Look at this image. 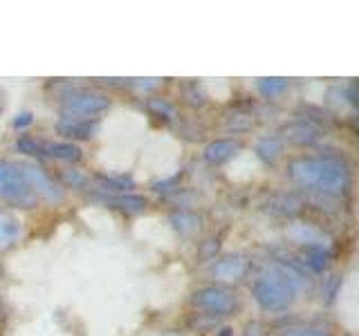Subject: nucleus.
I'll use <instances>...</instances> for the list:
<instances>
[{
  "mask_svg": "<svg viewBox=\"0 0 359 336\" xmlns=\"http://www.w3.org/2000/svg\"><path fill=\"white\" fill-rule=\"evenodd\" d=\"M287 238L294 240L297 244L306 246V249H314V246H325L328 238L321 229H317L314 224H290L287 227Z\"/></svg>",
  "mask_w": 359,
  "mask_h": 336,
  "instance_id": "obj_9",
  "label": "nucleus"
},
{
  "mask_svg": "<svg viewBox=\"0 0 359 336\" xmlns=\"http://www.w3.org/2000/svg\"><path fill=\"white\" fill-rule=\"evenodd\" d=\"M0 200L18 209H32L36 206L39 197L27 182L20 164L9 160H0Z\"/></svg>",
  "mask_w": 359,
  "mask_h": 336,
  "instance_id": "obj_3",
  "label": "nucleus"
},
{
  "mask_svg": "<svg viewBox=\"0 0 359 336\" xmlns=\"http://www.w3.org/2000/svg\"><path fill=\"white\" fill-rule=\"evenodd\" d=\"M245 336H263L261 332H258V325H252L250 330H247V334Z\"/></svg>",
  "mask_w": 359,
  "mask_h": 336,
  "instance_id": "obj_29",
  "label": "nucleus"
},
{
  "mask_svg": "<svg viewBox=\"0 0 359 336\" xmlns=\"http://www.w3.org/2000/svg\"><path fill=\"white\" fill-rule=\"evenodd\" d=\"M339 287H341V276H339V274H334V276H330L328 280H325V287H323L325 305H330V302L334 300V296H337V291H339Z\"/></svg>",
  "mask_w": 359,
  "mask_h": 336,
  "instance_id": "obj_23",
  "label": "nucleus"
},
{
  "mask_svg": "<svg viewBox=\"0 0 359 336\" xmlns=\"http://www.w3.org/2000/svg\"><path fill=\"white\" fill-rule=\"evenodd\" d=\"M146 106H149V110L153 112L155 117H160V119H171L173 117V108L168 106L164 99H151Z\"/></svg>",
  "mask_w": 359,
  "mask_h": 336,
  "instance_id": "obj_22",
  "label": "nucleus"
},
{
  "mask_svg": "<svg viewBox=\"0 0 359 336\" xmlns=\"http://www.w3.org/2000/svg\"><path fill=\"white\" fill-rule=\"evenodd\" d=\"M187 99H189V104H191V106H205L207 94L198 88V83H191V85L187 88Z\"/></svg>",
  "mask_w": 359,
  "mask_h": 336,
  "instance_id": "obj_25",
  "label": "nucleus"
},
{
  "mask_svg": "<svg viewBox=\"0 0 359 336\" xmlns=\"http://www.w3.org/2000/svg\"><path fill=\"white\" fill-rule=\"evenodd\" d=\"M0 112H3V106H0Z\"/></svg>",
  "mask_w": 359,
  "mask_h": 336,
  "instance_id": "obj_30",
  "label": "nucleus"
},
{
  "mask_svg": "<svg viewBox=\"0 0 359 336\" xmlns=\"http://www.w3.org/2000/svg\"><path fill=\"white\" fill-rule=\"evenodd\" d=\"M258 92L267 99H274V97H280L283 92H287L290 88V81L287 78H258Z\"/></svg>",
  "mask_w": 359,
  "mask_h": 336,
  "instance_id": "obj_18",
  "label": "nucleus"
},
{
  "mask_svg": "<svg viewBox=\"0 0 359 336\" xmlns=\"http://www.w3.org/2000/svg\"><path fill=\"white\" fill-rule=\"evenodd\" d=\"M265 211L272 213V216L292 218L301 211V200H297L294 195H276L265 204Z\"/></svg>",
  "mask_w": 359,
  "mask_h": 336,
  "instance_id": "obj_15",
  "label": "nucleus"
},
{
  "mask_svg": "<svg viewBox=\"0 0 359 336\" xmlns=\"http://www.w3.org/2000/svg\"><path fill=\"white\" fill-rule=\"evenodd\" d=\"M20 235V222L11 213L0 209V251L11 249L18 242Z\"/></svg>",
  "mask_w": 359,
  "mask_h": 336,
  "instance_id": "obj_12",
  "label": "nucleus"
},
{
  "mask_svg": "<svg viewBox=\"0 0 359 336\" xmlns=\"http://www.w3.org/2000/svg\"><path fill=\"white\" fill-rule=\"evenodd\" d=\"M280 153H283V139L274 137V134L272 137H263L256 144V155L261 157L265 164H274L280 157Z\"/></svg>",
  "mask_w": 359,
  "mask_h": 336,
  "instance_id": "obj_16",
  "label": "nucleus"
},
{
  "mask_svg": "<svg viewBox=\"0 0 359 336\" xmlns=\"http://www.w3.org/2000/svg\"><path fill=\"white\" fill-rule=\"evenodd\" d=\"M330 253L323 249V246H314V249H306L303 251V265H308L312 272H323L328 267Z\"/></svg>",
  "mask_w": 359,
  "mask_h": 336,
  "instance_id": "obj_19",
  "label": "nucleus"
},
{
  "mask_svg": "<svg viewBox=\"0 0 359 336\" xmlns=\"http://www.w3.org/2000/svg\"><path fill=\"white\" fill-rule=\"evenodd\" d=\"M22 173H25L27 182L34 190V195L39 200L50 202V204H61L63 202V188L54 182V179L43 171L36 164H20Z\"/></svg>",
  "mask_w": 359,
  "mask_h": 336,
  "instance_id": "obj_6",
  "label": "nucleus"
},
{
  "mask_svg": "<svg viewBox=\"0 0 359 336\" xmlns=\"http://www.w3.org/2000/svg\"><path fill=\"white\" fill-rule=\"evenodd\" d=\"M287 173L299 186L321 195H341L351 182L348 164L337 155L301 157L290 164Z\"/></svg>",
  "mask_w": 359,
  "mask_h": 336,
  "instance_id": "obj_1",
  "label": "nucleus"
},
{
  "mask_svg": "<svg viewBox=\"0 0 359 336\" xmlns=\"http://www.w3.org/2000/svg\"><path fill=\"white\" fill-rule=\"evenodd\" d=\"M299 294V274L280 262L263 267L256 276L252 296L265 312H285Z\"/></svg>",
  "mask_w": 359,
  "mask_h": 336,
  "instance_id": "obj_2",
  "label": "nucleus"
},
{
  "mask_svg": "<svg viewBox=\"0 0 359 336\" xmlns=\"http://www.w3.org/2000/svg\"><path fill=\"white\" fill-rule=\"evenodd\" d=\"M16 150L22 155H29V157H36V160H48L43 153V141H36L32 137H20L16 141Z\"/></svg>",
  "mask_w": 359,
  "mask_h": 336,
  "instance_id": "obj_20",
  "label": "nucleus"
},
{
  "mask_svg": "<svg viewBox=\"0 0 359 336\" xmlns=\"http://www.w3.org/2000/svg\"><path fill=\"white\" fill-rule=\"evenodd\" d=\"M283 336H330V334H325L323 330H287Z\"/></svg>",
  "mask_w": 359,
  "mask_h": 336,
  "instance_id": "obj_27",
  "label": "nucleus"
},
{
  "mask_svg": "<svg viewBox=\"0 0 359 336\" xmlns=\"http://www.w3.org/2000/svg\"><path fill=\"white\" fill-rule=\"evenodd\" d=\"M194 305L209 316H231L238 309V298L222 285H207L194 294Z\"/></svg>",
  "mask_w": 359,
  "mask_h": 336,
  "instance_id": "obj_4",
  "label": "nucleus"
},
{
  "mask_svg": "<svg viewBox=\"0 0 359 336\" xmlns=\"http://www.w3.org/2000/svg\"><path fill=\"white\" fill-rule=\"evenodd\" d=\"M32 123H34V115H32L29 110H25V112H20V115H16V119H14L11 126H14L16 130H22V128L32 126Z\"/></svg>",
  "mask_w": 359,
  "mask_h": 336,
  "instance_id": "obj_26",
  "label": "nucleus"
},
{
  "mask_svg": "<svg viewBox=\"0 0 359 336\" xmlns=\"http://www.w3.org/2000/svg\"><path fill=\"white\" fill-rule=\"evenodd\" d=\"M5 321H7V312H5V307H3V302H0V330L5 328Z\"/></svg>",
  "mask_w": 359,
  "mask_h": 336,
  "instance_id": "obj_28",
  "label": "nucleus"
},
{
  "mask_svg": "<svg viewBox=\"0 0 359 336\" xmlns=\"http://www.w3.org/2000/svg\"><path fill=\"white\" fill-rule=\"evenodd\" d=\"M59 134H63L65 139H90L95 137L99 130V121L97 119H88V117H72L65 115L59 126H56Z\"/></svg>",
  "mask_w": 359,
  "mask_h": 336,
  "instance_id": "obj_7",
  "label": "nucleus"
},
{
  "mask_svg": "<svg viewBox=\"0 0 359 336\" xmlns=\"http://www.w3.org/2000/svg\"><path fill=\"white\" fill-rule=\"evenodd\" d=\"M43 153L45 157H52V160H61V162H79L83 157V150L79 148L72 141H43Z\"/></svg>",
  "mask_w": 359,
  "mask_h": 336,
  "instance_id": "obj_11",
  "label": "nucleus"
},
{
  "mask_svg": "<svg viewBox=\"0 0 359 336\" xmlns=\"http://www.w3.org/2000/svg\"><path fill=\"white\" fill-rule=\"evenodd\" d=\"M241 150V141H233V139H216L211 141L207 148H205V160L213 166L229 162L231 157Z\"/></svg>",
  "mask_w": 359,
  "mask_h": 336,
  "instance_id": "obj_10",
  "label": "nucleus"
},
{
  "mask_svg": "<svg viewBox=\"0 0 359 336\" xmlns=\"http://www.w3.org/2000/svg\"><path fill=\"white\" fill-rule=\"evenodd\" d=\"M285 139H290L292 144H299V146H312L319 141V130L306 121H297L285 128Z\"/></svg>",
  "mask_w": 359,
  "mask_h": 336,
  "instance_id": "obj_14",
  "label": "nucleus"
},
{
  "mask_svg": "<svg viewBox=\"0 0 359 336\" xmlns=\"http://www.w3.org/2000/svg\"><path fill=\"white\" fill-rule=\"evenodd\" d=\"M171 224L180 231V235H191L200 229V216L189 213V211H180L171 216Z\"/></svg>",
  "mask_w": 359,
  "mask_h": 336,
  "instance_id": "obj_17",
  "label": "nucleus"
},
{
  "mask_svg": "<svg viewBox=\"0 0 359 336\" xmlns=\"http://www.w3.org/2000/svg\"><path fill=\"white\" fill-rule=\"evenodd\" d=\"M61 179H63L65 184H70L72 188H83L86 182H88V177L81 175L79 171H63V173H61Z\"/></svg>",
  "mask_w": 359,
  "mask_h": 336,
  "instance_id": "obj_24",
  "label": "nucleus"
},
{
  "mask_svg": "<svg viewBox=\"0 0 359 336\" xmlns=\"http://www.w3.org/2000/svg\"><path fill=\"white\" fill-rule=\"evenodd\" d=\"M245 272H247V260L241 253L224 255V258H220V260L213 262V267H211V274L218 280H224V283L241 280L245 276Z\"/></svg>",
  "mask_w": 359,
  "mask_h": 336,
  "instance_id": "obj_8",
  "label": "nucleus"
},
{
  "mask_svg": "<svg viewBox=\"0 0 359 336\" xmlns=\"http://www.w3.org/2000/svg\"><path fill=\"white\" fill-rule=\"evenodd\" d=\"M101 182V188L104 190H112V193H121V190L133 188V179L130 177H108V175H99L97 177Z\"/></svg>",
  "mask_w": 359,
  "mask_h": 336,
  "instance_id": "obj_21",
  "label": "nucleus"
},
{
  "mask_svg": "<svg viewBox=\"0 0 359 336\" xmlns=\"http://www.w3.org/2000/svg\"><path fill=\"white\" fill-rule=\"evenodd\" d=\"M61 106L65 112H70L72 117L83 115V117H95L99 112H104L110 108V97L104 92L88 88H72L61 97Z\"/></svg>",
  "mask_w": 359,
  "mask_h": 336,
  "instance_id": "obj_5",
  "label": "nucleus"
},
{
  "mask_svg": "<svg viewBox=\"0 0 359 336\" xmlns=\"http://www.w3.org/2000/svg\"><path fill=\"white\" fill-rule=\"evenodd\" d=\"M104 202L108 206H112V209H119V211H123V213H128V216H135V213H142V211H146V206H149V202H146V197H142V195H133V193H128V195H106L104 197Z\"/></svg>",
  "mask_w": 359,
  "mask_h": 336,
  "instance_id": "obj_13",
  "label": "nucleus"
}]
</instances>
